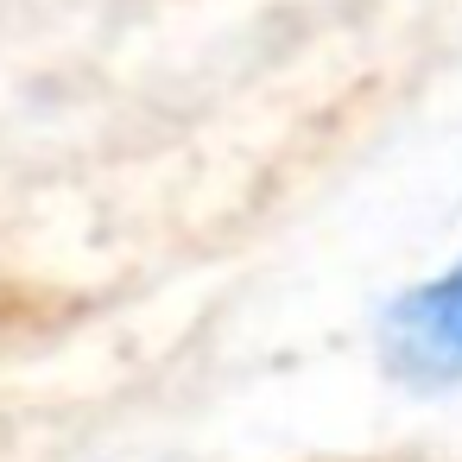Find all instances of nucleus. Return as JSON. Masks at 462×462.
<instances>
[{"label": "nucleus", "instance_id": "nucleus-1", "mask_svg": "<svg viewBox=\"0 0 462 462\" xmlns=\"http://www.w3.org/2000/svg\"><path fill=\"white\" fill-rule=\"evenodd\" d=\"M393 355L424 374V380H449L462 374V260L430 279L424 291H411L393 317Z\"/></svg>", "mask_w": 462, "mask_h": 462}]
</instances>
